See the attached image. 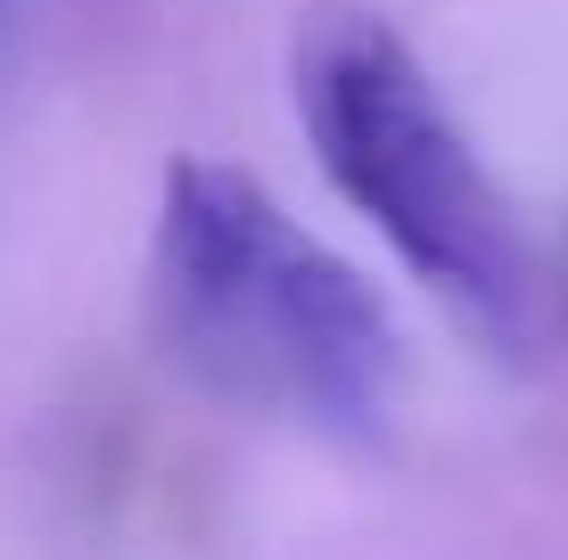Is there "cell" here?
<instances>
[{
	"mask_svg": "<svg viewBox=\"0 0 568 560\" xmlns=\"http://www.w3.org/2000/svg\"><path fill=\"white\" fill-rule=\"evenodd\" d=\"M141 297L156 355L240 413L371 446L404 396L387 297L240 165L165 173Z\"/></svg>",
	"mask_w": 568,
	"mask_h": 560,
	"instance_id": "6da1fadb",
	"label": "cell"
},
{
	"mask_svg": "<svg viewBox=\"0 0 568 560\" xmlns=\"http://www.w3.org/2000/svg\"><path fill=\"white\" fill-rule=\"evenodd\" d=\"M288 91L329 190L478 338L511 346L527 330L519 231L404 33L371 9H313L288 58Z\"/></svg>",
	"mask_w": 568,
	"mask_h": 560,
	"instance_id": "7a4b0ae2",
	"label": "cell"
}]
</instances>
